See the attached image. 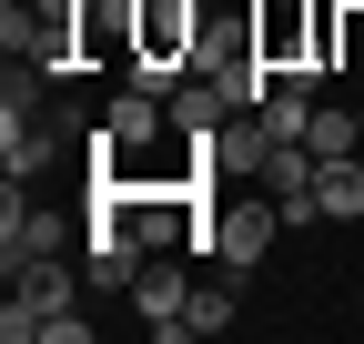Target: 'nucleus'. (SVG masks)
I'll return each mask as SVG.
<instances>
[{
	"label": "nucleus",
	"instance_id": "obj_1",
	"mask_svg": "<svg viewBox=\"0 0 364 344\" xmlns=\"http://www.w3.org/2000/svg\"><path fill=\"white\" fill-rule=\"evenodd\" d=\"M243 31H253V51L284 71V81H304V92L324 81V0H253Z\"/></svg>",
	"mask_w": 364,
	"mask_h": 344
},
{
	"label": "nucleus",
	"instance_id": "obj_2",
	"mask_svg": "<svg viewBox=\"0 0 364 344\" xmlns=\"http://www.w3.org/2000/svg\"><path fill=\"white\" fill-rule=\"evenodd\" d=\"M91 264H71V253H41V264L11 274V304H0V344H41V324H51L71 294H81Z\"/></svg>",
	"mask_w": 364,
	"mask_h": 344
},
{
	"label": "nucleus",
	"instance_id": "obj_3",
	"mask_svg": "<svg viewBox=\"0 0 364 344\" xmlns=\"http://www.w3.org/2000/svg\"><path fill=\"white\" fill-rule=\"evenodd\" d=\"M273 233H294V223H284V203L253 183V203H213V233H203V253H213L223 274H253Z\"/></svg>",
	"mask_w": 364,
	"mask_h": 344
},
{
	"label": "nucleus",
	"instance_id": "obj_4",
	"mask_svg": "<svg viewBox=\"0 0 364 344\" xmlns=\"http://www.w3.org/2000/svg\"><path fill=\"white\" fill-rule=\"evenodd\" d=\"M172 132V102L162 92H132V81H122V92H112V112H102V132H91L81 152H152Z\"/></svg>",
	"mask_w": 364,
	"mask_h": 344
},
{
	"label": "nucleus",
	"instance_id": "obj_5",
	"mask_svg": "<svg viewBox=\"0 0 364 344\" xmlns=\"http://www.w3.org/2000/svg\"><path fill=\"white\" fill-rule=\"evenodd\" d=\"M41 253H71V223L51 203H21V183H11V203H0V264H41Z\"/></svg>",
	"mask_w": 364,
	"mask_h": 344
},
{
	"label": "nucleus",
	"instance_id": "obj_6",
	"mask_svg": "<svg viewBox=\"0 0 364 344\" xmlns=\"http://www.w3.org/2000/svg\"><path fill=\"white\" fill-rule=\"evenodd\" d=\"M61 162V122H0V172H11V183H41V172Z\"/></svg>",
	"mask_w": 364,
	"mask_h": 344
},
{
	"label": "nucleus",
	"instance_id": "obj_7",
	"mask_svg": "<svg viewBox=\"0 0 364 344\" xmlns=\"http://www.w3.org/2000/svg\"><path fill=\"white\" fill-rule=\"evenodd\" d=\"M132 304H142V324H152V334H182V314H193V284H182L172 264H142Z\"/></svg>",
	"mask_w": 364,
	"mask_h": 344
},
{
	"label": "nucleus",
	"instance_id": "obj_8",
	"mask_svg": "<svg viewBox=\"0 0 364 344\" xmlns=\"http://www.w3.org/2000/svg\"><path fill=\"white\" fill-rule=\"evenodd\" d=\"M314 223H364V162H324L314 172Z\"/></svg>",
	"mask_w": 364,
	"mask_h": 344
},
{
	"label": "nucleus",
	"instance_id": "obj_9",
	"mask_svg": "<svg viewBox=\"0 0 364 344\" xmlns=\"http://www.w3.org/2000/svg\"><path fill=\"white\" fill-rule=\"evenodd\" d=\"M223 122H233V102H223V92H213V81L193 71V81H182V92H172V132H182V142H213V132H223Z\"/></svg>",
	"mask_w": 364,
	"mask_h": 344
},
{
	"label": "nucleus",
	"instance_id": "obj_10",
	"mask_svg": "<svg viewBox=\"0 0 364 344\" xmlns=\"http://www.w3.org/2000/svg\"><path fill=\"white\" fill-rule=\"evenodd\" d=\"M253 122H263V142H304L314 132V92H304V81H273Z\"/></svg>",
	"mask_w": 364,
	"mask_h": 344
},
{
	"label": "nucleus",
	"instance_id": "obj_11",
	"mask_svg": "<svg viewBox=\"0 0 364 344\" xmlns=\"http://www.w3.org/2000/svg\"><path fill=\"white\" fill-rule=\"evenodd\" d=\"M304 152H314V162H344V152H364V102H354V112L314 102V132H304Z\"/></svg>",
	"mask_w": 364,
	"mask_h": 344
},
{
	"label": "nucleus",
	"instance_id": "obj_12",
	"mask_svg": "<svg viewBox=\"0 0 364 344\" xmlns=\"http://www.w3.org/2000/svg\"><path fill=\"white\" fill-rule=\"evenodd\" d=\"M324 71H364V0H324Z\"/></svg>",
	"mask_w": 364,
	"mask_h": 344
},
{
	"label": "nucleus",
	"instance_id": "obj_13",
	"mask_svg": "<svg viewBox=\"0 0 364 344\" xmlns=\"http://www.w3.org/2000/svg\"><path fill=\"white\" fill-rule=\"evenodd\" d=\"M243 304H233V284H193V314H182V334H233Z\"/></svg>",
	"mask_w": 364,
	"mask_h": 344
},
{
	"label": "nucleus",
	"instance_id": "obj_14",
	"mask_svg": "<svg viewBox=\"0 0 364 344\" xmlns=\"http://www.w3.org/2000/svg\"><path fill=\"white\" fill-rule=\"evenodd\" d=\"M41 344H91V314H71V304H61L51 324H41Z\"/></svg>",
	"mask_w": 364,
	"mask_h": 344
}]
</instances>
